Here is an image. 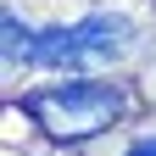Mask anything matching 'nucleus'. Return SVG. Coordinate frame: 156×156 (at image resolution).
Returning a JSON list of instances; mask_svg holds the SVG:
<instances>
[{
    "instance_id": "nucleus-4",
    "label": "nucleus",
    "mask_w": 156,
    "mask_h": 156,
    "mask_svg": "<svg viewBox=\"0 0 156 156\" xmlns=\"http://www.w3.org/2000/svg\"><path fill=\"white\" fill-rule=\"evenodd\" d=\"M128 156H156V140H140V145H134Z\"/></svg>"
},
{
    "instance_id": "nucleus-1",
    "label": "nucleus",
    "mask_w": 156,
    "mask_h": 156,
    "mask_svg": "<svg viewBox=\"0 0 156 156\" xmlns=\"http://www.w3.org/2000/svg\"><path fill=\"white\" fill-rule=\"evenodd\" d=\"M128 95L117 84H50V89H34L23 112L34 117L39 128L50 134V140H95L101 128H112L117 117H123Z\"/></svg>"
},
{
    "instance_id": "nucleus-3",
    "label": "nucleus",
    "mask_w": 156,
    "mask_h": 156,
    "mask_svg": "<svg viewBox=\"0 0 156 156\" xmlns=\"http://www.w3.org/2000/svg\"><path fill=\"white\" fill-rule=\"evenodd\" d=\"M34 45H39V34H28V28L6 11V62H34Z\"/></svg>"
},
{
    "instance_id": "nucleus-2",
    "label": "nucleus",
    "mask_w": 156,
    "mask_h": 156,
    "mask_svg": "<svg viewBox=\"0 0 156 156\" xmlns=\"http://www.w3.org/2000/svg\"><path fill=\"white\" fill-rule=\"evenodd\" d=\"M128 39H134V23H128V17L101 11V17L73 23V28L39 34L34 62L39 67H106V62H117V56L128 50Z\"/></svg>"
}]
</instances>
